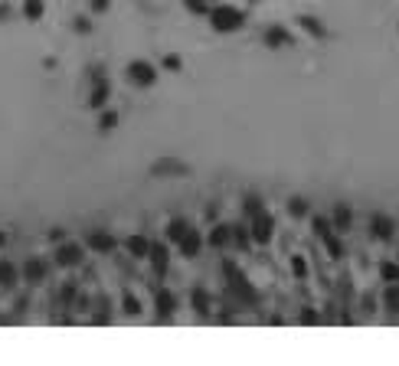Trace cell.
<instances>
[{
	"label": "cell",
	"mask_w": 399,
	"mask_h": 366,
	"mask_svg": "<svg viewBox=\"0 0 399 366\" xmlns=\"http://www.w3.org/2000/svg\"><path fill=\"white\" fill-rule=\"evenodd\" d=\"M128 82H135V86H141V88H151L154 82H157V66L147 59H135L128 66Z\"/></svg>",
	"instance_id": "obj_2"
},
{
	"label": "cell",
	"mask_w": 399,
	"mask_h": 366,
	"mask_svg": "<svg viewBox=\"0 0 399 366\" xmlns=\"http://www.w3.org/2000/svg\"><path fill=\"white\" fill-rule=\"evenodd\" d=\"M99 128H102V131H115V128H118V111H105L102 118H99Z\"/></svg>",
	"instance_id": "obj_19"
},
{
	"label": "cell",
	"mask_w": 399,
	"mask_h": 366,
	"mask_svg": "<svg viewBox=\"0 0 399 366\" xmlns=\"http://www.w3.org/2000/svg\"><path fill=\"white\" fill-rule=\"evenodd\" d=\"M187 219H170L167 222V232H164V236H167V242H180V239L187 236Z\"/></svg>",
	"instance_id": "obj_12"
},
{
	"label": "cell",
	"mask_w": 399,
	"mask_h": 366,
	"mask_svg": "<svg viewBox=\"0 0 399 366\" xmlns=\"http://www.w3.org/2000/svg\"><path fill=\"white\" fill-rule=\"evenodd\" d=\"M210 23H213V30H220V33H232V30H242L246 17H242L236 7H230V4L220 0V4L210 7Z\"/></svg>",
	"instance_id": "obj_1"
},
{
	"label": "cell",
	"mask_w": 399,
	"mask_h": 366,
	"mask_svg": "<svg viewBox=\"0 0 399 366\" xmlns=\"http://www.w3.org/2000/svg\"><path fill=\"white\" fill-rule=\"evenodd\" d=\"M4 242H7V239H4V232H0V246H4Z\"/></svg>",
	"instance_id": "obj_28"
},
{
	"label": "cell",
	"mask_w": 399,
	"mask_h": 366,
	"mask_svg": "<svg viewBox=\"0 0 399 366\" xmlns=\"http://www.w3.org/2000/svg\"><path fill=\"white\" fill-rule=\"evenodd\" d=\"M164 66H167V69H180V59H174V56H170V59H164Z\"/></svg>",
	"instance_id": "obj_26"
},
{
	"label": "cell",
	"mask_w": 399,
	"mask_h": 366,
	"mask_svg": "<svg viewBox=\"0 0 399 366\" xmlns=\"http://www.w3.org/2000/svg\"><path fill=\"white\" fill-rule=\"evenodd\" d=\"M128 252L135 258H147V252H151V242H147L145 236H131L128 239Z\"/></svg>",
	"instance_id": "obj_11"
},
{
	"label": "cell",
	"mask_w": 399,
	"mask_h": 366,
	"mask_svg": "<svg viewBox=\"0 0 399 366\" xmlns=\"http://www.w3.org/2000/svg\"><path fill=\"white\" fill-rule=\"evenodd\" d=\"M92 86L95 88H92V95H89V108H105L111 88H108V79H105L102 69H92Z\"/></svg>",
	"instance_id": "obj_3"
},
{
	"label": "cell",
	"mask_w": 399,
	"mask_h": 366,
	"mask_svg": "<svg viewBox=\"0 0 399 366\" xmlns=\"http://www.w3.org/2000/svg\"><path fill=\"white\" fill-rule=\"evenodd\" d=\"M43 13H46V7H43V0H23V17L26 20H43Z\"/></svg>",
	"instance_id": "obj_14"
},
{
	"label": "cell",
	"mask_w": 399,
	"mask_h": 366,
	"mask_svg": "<svg viewBox=\"0 0 399 366\" xmlns=\"http://www.w3.org/2000/svg\"><path fill=\"white\" fill-rule=\"evenodd\" d=\"M85 246L92 248V252H99V256H108L111 248H115V239H111L105 229H92L89 236H85Z\"/></svg>",
	"instance_id": "obj_4"
},
{
	"label": "cell",
	"mask_w": 399,
	"mask_h": 366,
	"mask_svg": "<svg viewBox=\"0 0 399 366\" xmlns=\"http://www.w3.org/2000/svg\"><path fill=\"white\" fill-rule=\"evenodd\" d=\"M232 242H236L239 248L249 246V229H246V226H236V229H232Z\"/></svg>",
	"instance_id": "obj_20"
},
{
	"label": "cell",
	"mask_w": 399,
	"mask_h": 366,
	"mask_svg": "<svg viewBox=\"0 0 399 366\" xmlns=\"http://www.w3.org/2000/svg\"><path fill=\"white\" fill-rule=\"evenodd\" d=\"M92 10H95V13H102V10H108V0H92Z\"/></svg>",
	"instance_id": "obj_25"
},
{
	"label": "cell",
	"mask_w": 399,
	"mask_h": 366,
	"mask_svg": "<svg viewBox=\"0 0 399 366\" xmlns=\"http://www.w3.org/2000/svg\"><path fill=\"white\" fill-rule=\"evenodd\" d=\"M190 301H193V307L200 311V314H210V298H206L203 288H196L193 294H190Z\"/></svg>",
	"instance_id": "obj_18"
},
{
	"label": "cell",
	"mask_w": 399,
	"mask_h": 366,
	"mask_svg": "<svg viewBox=\"0 0 399 366\" xmlns=\"http://www.w3.org/2000/svg\"><path fill=\"white\" fill-rule=\"evenodd\" d=\"M23 278L30 281V285H40V281L46 278V262H43V258H30V262L23 265Z\"/></svg>",
	"instance_id": "obj_8"
},
{
	"label": "cell",
	"mask_w": 399,
	"mask_h": 366,
	"mask_svg": "<svg viewBox=\"0 0 399 366\" xmlns=\"http://www.w3.org/2000/svg\"><path fill=\"white\" fill-rule=\"evenodd\" d=\"M301 23H305V30H308V33H321V23H315V20H311V17H305V20H301Z\"/></svg>",
	"instance_id": "obj_23"
},
{
	"label": "cell",
	"mask_w": 399,
	"mask_h": 366,
	"mask_svg": "<svg viewBox=\"0 0 399 366\" xmlns=\"http://www.w3.org/2000/svg\"><path fill=\"white\" fill-rule=\"evenodd\" d=\"M177 246H180V256H184V258H193V256H200V248H203V239H200V232L190 226L187 236L180 239Z\"/></svg>",
	"instance_id": "obj_6"
},
{
	"label": "cell",
	"mask_w": 399,
	"mask_h": 366,
	"mask_svg": "<svg viewBox=\"0 0 399 366\" xmlns=\"http://www.w3.org/2000/svg\"><path fill=\"white\" fill-rule=\"evenodd\" d=\"M252 239L255 242H269L272 239V219L262 213H255V226H252Z\"/></svg>",
	"instance_id": "obj_9"
},
{
	"label": "cell",
	"mask_w": 399,
	"mask_h": 366,
	"mask_svg": "<svg viewBox=\"0 0 399 366\" xmlns=\"http://www.w3.org/2000/svg\"><path fill=\"white\" fill-rule=\"evenodd\" d=\"M193 13H210V7H206V0H184Z\"/></svg>",
	"instance_id": "obj_21"
},
{
	"label": "cell",
	"mask_w": 399,
	"mask_h": 366,
	"mask_svg": "<svg viewBox=\"0 0 399 366\" xmlns=\"http://www.w3.org/2000/svg\"><path fill=\"white\" fill-rule=\"evenodd\" d=\"M147 258H151V268H154V272H157V275H167V268H170V252H167V246H151Z\"/></svg>",
	"instance_id": "obj_7"
},
{
	"label": "cell",
	"mask_w": 399,
	"mask_h": 366,
	"mask_svg": "<svg viewBox=\"0 0 399 366\" xmlns=\"http://www.w3.org/2000/svg\"><path fill=\"white\" fill-rule=\"evenodd\" d=\"M82 262V246H76V242H62L60 248H56V265H66V268H72V265Z\"/></svg>",
	"instance_id": "obj_5"
},
{
	"label": "cell",
	"mask_w": 399,
	"mask_h": 366,
	"mask_svg": "<svg viewBox=\"0 0 399 366\" xmlns=\"http://www.w3.org/2000/svg\"><path fill=\"white\" fill-rule=\"evenodd\" d=\"M17 278H20V272L13 268L10 262H0V288H17Z\"/></svg>",
	"instance_id": "obj_10"
},
{
	"label": "cell",
	"mask_w": 399,
	"mask_h": 366,
	"mask_svg": "<svg viewBox=\"0 0 399 366\" xmlns=\"http://www.w3.org/2000/svg\"><path fill=\"white\" fill-rule=\"evenodd\" d=\"M125 314H131V317L141 314V304H137L135 298H125Z\"/></svg>",
	"instance_id": "obj_22"
},
{
	"label": "cell",
	"mask_w": 399,
	"mask_h": 366,
	"mask_svg": "<svg viewBox=\"0 0 399 366\" xmlns=\"http://www.w3.org/2000/svg\"><path fill=\"white\" fill-rule=\"evenodd\" d=\"M10 17V7H7V4H0V20H7Z\"/></svg>",
	"instance_id": "obj_27"
},
{
	"label": "cell",
	"mask_w": 399,
	"mask_h": 366,
	"mask_svg": "<svg viewBox=\"0 0 399 366\" xmlns=\"http://www.w3.org/2000/svg\"><path fill=\"white\" fill-rule=\"evenodd\" d=\"M230 236H232V229H230V226H216V229H213V236H210V246L223 248V246H226V242H230Z\"/></svg>",
	"instance_id": "obj_16"
},
{
	"label": "cell",
	"mask_w": 399,
	"mask_h": 366,
	"mask_svg": "<svg viewBox=\"0 0 399 366\" xmlns=\"http://www.w3.org/2000/svg\"><path fill=\"white\" fill-rule=\"evenodd\" d=\"M174 311H177V298H174L170 291H161V294H157V314H161V317H170Z\"/></svg>",
	"instance_id": "obj_13"
},
{
	"label": "cell",
	"mask_w": 399,
	"mask_h": 366,
	"mask_svg": "<svg viewBox=\"0 0 399 366\" xmlns=\"http://www.w3.org/2000/svg\"><path fill=\"white\" fill-rule=\"evenodd\" d=\"M151 173L154 177H161V173H187V167H184V164H174V161H164V164H157Z\"/></svg>",
	"instance_id": "obj_17"
},
{
	"label": "cell",
	"mask_w": 399,
	"mask_h": 366,
	"mask_svg": "<svg viewBox=\"0 0 399 366\" xmlns=\"http://www.w3.org/2000/svg\"><path fill=\"white\" fill-rule=\"evenodd\" d=\"M265 43L269 46H281V43H291V36L281 30V26H272L269 33H265Z\"/></svg>",
	"instance_id": "obj_15"
},
{
	"label": "cell",
	"mask_w": 399,
	"mask_h": 366,
	"mask_svg": "<svg viewBox=\"0 0 399 366\" xmlns=\"http://www.w3.org/2000/svg\"><path fill=\"white\" fill-rule=\"evenodd\" d=\"M76 30H79V33H89V30H92V23H89V20H82V17H79V20H76Z\"/></svg>",
	"instance_id": "obj_24"
}]
</instances>
